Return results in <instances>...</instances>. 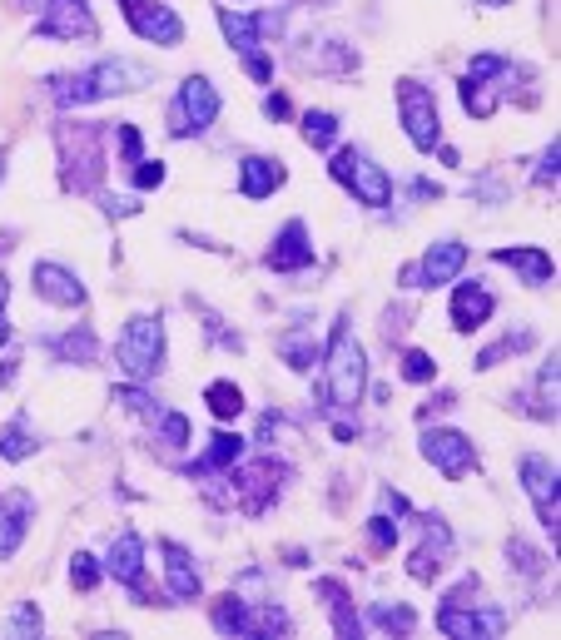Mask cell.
Instances as JSON below:
<instances>
[{
	"label": "cell",
	"mask_w": 561,
	"mask_h": 640,
	"mask_svg": "<svg viewBox=\"0 0 561 640\" xmlns=\"http://www.w3.org/2000/svg\"><path fill=\"white\" fill-rule=\"evenodd\" d=\"M164 184V164L159 159H140V169H135V189H159Z\"/></svg>",
	"instance_id": "60d3db41"
},
{
	"label": "cell",
	"mask_w": 561,
	"mask_h": 640,
	"mask_svg": "<svg viewBox=\"0 0 561 640\" xmlns=\"http://www.w3.org/2000/svg\"><path fill=\"white\" fill-rule=\"evenodd\" d=\"M398 110H403L408 139L418 144L422 154H432V149H437V139H442V125H437V100H432V90H427V85H418V80H403V85H398Z\"/></svg>",
	"instance_id": "8992f818"
},
{
	"label": "cell",
	"mask_w": 561,
	"mask_h": 640,
	"mask_svg": "<svg viewBox=\"0 0 561 640\" xmlns=\"http://www.w3.org/2000/svg\"><path fill=\"white\" fill-rule=\"evenodd\" d=\"M159 551H164V576H169V591H174L179 601H194V596H199V586H204V581H199V571H194V556H189L184 546H174V541H164Z\"/></svg>",
	"instance_id": "44dd1931"
},
{
	"label": "cell",
	"mask_w": 561,
	"mask_h": 640,
	"mask_svg": "<svg viewBox=\"0 0 561 640\" xmlns=\"http://www.w3.org/2000/svg\"><path fill=\"white\" fill-rule=\"evenodd\" d=\"M70 581H75L80 591H95V586H100V566H95V556L75 551V561H70Z\"/></svg>",
	"instance_id": "e575fe53"
},
{
	"label": "cell",
	"mask_w": 561,
	"mask_h": 640,
	"mask_svg": "<svg viewBox=\"0 0 561 640\" xmlns=\"http://www.w3.org/2000/svg\"><path fill=\"white\" fill-rule=\"evenodd\" d=\"M557 154H561V149H557V139H552V149L537 159V184H547V179L557 184Z\"/></svg>",
	"instance_id": "ee69618b"
},
{
	"label": "cell",
	"mask_w": 561,
	"mask_h": 640,
	"mask_svg": "<svg viewBox=\"0 0 561 640\" xmlns=\"http://www.w3.org/2000/svg\"><path fill=\"white\" fill-rule=\"evenodd\" d=\"M492 293L482 288V283H462L457 293H452V323L467 333V328H482L487 318H492Z\"/></svg>",
	"instance_id": "ffe728a7"
},
{
	"label": "cell",
	"mask_w": 561,
	"mask_h": 640,
	"mask_svg": "<svg viewBox=\"0 0 561 640\" xmlns=\"http://www.w3.org/2000/svg\"><path fill=\"white\" fill-rule=\"evenodd\" d=\"M333 437H338V442H353V437H358V422H333Z\"/></svg>",
	"instance_id": "bcb514c9"
},
{
	"label": "cell",
	"mask_w": 561,
	"mask_h": 640,
	"mask_svg": "<svg viewBox=\"0 0 561 640\" xmlns=\"http://www.w3.org/2000/svg\"><path fill=\"white\" fill-rule=\"evenodd\" d=\"M204 402H209V412H214L219 422H229V417L244 412V392H239L234 383H209L204 387Z\"/></svg>",
	"instance_id": "f546056e"
},
{
	"label": "cell",
	"mask_w": 561,
	"mask_h": 640,
	"mask_svg": "<svg viewBox=\"0 0 561 640\" xmlns=\"http://www.w3.org/2000/svg\"><path fill=\"white\" fill-rule=\"evenodd\" d=\"M368 536H373V546H378V551H388V546L398 541V521H393L388 512H378L373 521H368Z\"/></svg>",
	"instance_id": "74e56055"
},
{
	"label": "cell",
	"mask_w": 561,
	"mask_h": 640,
	"mask_svg": "<svg viewBox=\"0 0 561 640\" xmlns=\"http://www.w3.org/2000/svg\"><path fill=\"white\" fill-rule=\"evenodd\" d=\"M159 363H164V323H159V313L149 318H130V328H125V338H120V368L144 383V378H154L159 373Z\"/></svg>",
	"instance_id": "3957f363"
},
{
	"label": "cell",
	"mask_w": 561,
	"mask_h": 640,
	"mask_svg": "<svg viewBox=\"0 0 561 640\" xmlns=\"http://www.w3.org/2000/svg\"><path fill=\"white\" fill-rule=\"evenodd\" d=\"M120 154H125V164H140V129L135 125H120Z\"/></svg>",
	"instance_id": "7bdbcfd3"
},
{
	"label": "cell",
	"mask_w": 561,
	"mask_h": 640,
	"mask_svg": "<svg viewBox=\"0 0 561 640\" xmlns=\"http://www.w3.org/2000/svg\"><path fill=\"white\" fill-rule=\"evenodd\" d=\"M303 139H308L313 149H328V144L338 139V120H333L328 110H308V115H303Z\"/></svg>",
	"instance_id": "1f68e13d"
},
{
	"label": "cell",
	"mask_w": 561,
	"mask_h": 640,
	"mask_svg": "<svg viewBox=\"0 0 561 640\" xmlns=\"http://www.w3.org/2000/svg\"><path fill=\"white\" fill-rule=\"evenodd\" d=\"M25 526H30V497L15 492V497L0 502V561L15 556V546L25 541Z\"/></svg>",
	"instance_id": "603a6c76"
},
{
	"label": "cell",
	"mask_w": 561,
	"mask_h": 640,
	"mask_svg": "<svg viewBox=\"0 0 561 640\" xmlns=\"http://www.w3.org/2000/svg\"><path fill=\"white\" fill-rule=\"evenodd\" d=\"M318 596H323V606H328V616H333V631L343 640H358V616L348 611V591L338 586V581H318Z\"/></svg>",
	"instance_id": "4316f807"
},
{
	"label": "cell",
	"mask_w": 561,
	"mask_h": 640,
	"mask_svg": "<svg viewBox=\"0 0 561 640\" xmlns=\"http://www.w3.org/2000/svg\"><path fill=\"white\" fill-rule=\"evenodd\" d=\"M10 636H40V611L35 606H20L15 621H10Z\"/></svg>",
	"instance_id": "ab89813d"
},
{
	"label": "cell",
	"mask_w": 561,
	"mask_h": 640,
	"mask_svg": "<svg viewBox=\"0 0 561 640\" xmlns=\"http://www.w3.org/2000/svg\"><path fill=\"white\" fill-rule=\"evenodd\" d=\"M482 5H492V10H502V5H512V0H482Z\"/></svg>",
	"instance_id": "681fc988"
},
{
	"label": "cell",
	"mask_w": 561,
	"mask_h": 640,
	"mask_svg": "<svg viewBox=\"0 0 561 640\" xmlns=\"http://www.w3.org/2000/svg\"><path fill=\"white\" fill-rule=\"evenodd\" d=\"M154 422H159V437H164L169 447H184V442H189V417H179V412H159Z\"/></svg>",
	"instance_id": "836d02e7"
},
{
	"label": "cell",
	"mask_w": 561,
	"mask_h": 640,
	"mask_svg": "<svg viewBox=\"0 0 561 640\" xmlns=\"http://www.w3.org/2000/svg\"><path fill=\"white\" fill-rule=\"evenodd\" d=\"M283 184V164L279 159H264V154H249L239 164V194L244 199H269Z\"/></svg>",
	"instance_id": "d6986e66"
},
{
	"label": "cell",
	"mask_w": 561,
	"mask_h": 640,
	"mask_svg": "<svg viewBox=\"0 0 561 640\" xmlns=\"http://www.w3.org/2000/svg\"><path fill=\"white\" fill-rule=\"evenodd\" d=\"M115 402H125L130 412H140V417H159V402L140 392V387H115Z\"/></svg>",
	"instance_id": "d590c367"
},
{
	"label": "cell",
	"mask_w": 561,
	"mask_h": 640,
	"mask_svg": "<svg viewBox=\"0 0 561 640\" xmlns=\"http://www.w3.org/2000/svg\"><path fill=\"white\" fill-rule=\"evenodd\" d=\"M462 263H467V244H457V239H437L418 263L422 288H442V283H452V278L462 273Z\"/></svg>",
	"instance_id": "e0dca14e"
},
{
	"label": "cell",
	"mask_w": 561,
	"mask_h": 640,
	"mask_svg": "<svg viewBox=\"0 0 561 640\" xmlns=\"http://www.w3.org/2000/svg\"><path fill=\"white\" fill-rule=\"evenodd\" d=\"M5 298H10V283H5V278H0V308H5Z\"/></svg>",
	"instance_id": "c3c4849f"
},
{
	"label": "cell",
	"mask_w": 561,
	"mask_h": 640,
	"mask_svg": "<svg viewBox=\"0 0 561 640\" xmlns=\"http://www.w3.org/2000/svg\"><path fill=\"white\" fill-rule=\"evenodd\" d=\"M140 80H144V70L125 65V60H105V65H95V70H80V75L55 80V100H60V105H90V100H110V95L140 85Z\"/></svg>",
	"instance_id": "7a4b0ae2"
},
{
	"label": "cell",
	"mask_w": 561,
	"mask_h": 640,
	"mask_svg": "<svg viewBox=\"0 0 561 640\" xmlns=\"http://www.w3.org/2000/svg\"><path fill=\"white\" fill-rule=\"evenodd\" d=\"M110 576L115 581H125V586H140V576H144V541L135 536V531H125V536H115L110 541Z\"/></svg>",
	"instance_id": "7402d4cb"
},
{
	"label": "cell",
	"mask_w": 561,
	"mask_h": 640,
	"mask_svg": "<svg viewBox=\"0 0 561 640\" xmlns=\"http://www.w3.org/2000/svg\"><path fill=\"white\" fill-rule=\"evenodd\" d=\"M422 457H427L447 482H457V477H467V472L477 467V447H472L462 432H427V437H422Z\"/></svg>",
	"instance_id": "9c48e42d"
},
{
	"label": "cell",
	"mask_w": 561,
	"mask_h": 640,
	"mask_svg": "<svg viewBox=\"0 0 561 640\" xmlns=\"http://www.w3.org/2000/svg\"><path fill=\"white\" fill-rule=\"evenodd\" d=\"M0 343H10V323L5 318H0Z\"/></svg>",
	"instance_id": "7dc6e473"
},
{
	"label": "cell",
	"mask_w": 561,
	"mask_h": 640,
	"mask_svg": "<svg viewBox=\"0 0 561 640\" xmlns=\"http://www.w3.org/2000/svg\"><path fill=\"white\" fill-rule=\"evenodd\" d=\"M50 348H55V353H65L70 363H95V353H100V343H95V333H90L85 323H80V328H70L65 338H55Z\"/></svg>",
	"instance_id": "83f0119b"
},
{
	"label": "cell",
	"mask_w": 561,
	"mask_h": 640,
	"mask_svg": "<svg viewBox=\"0 0 561 640\" xmlns=\"http://www.w3.org/2000/svg\"><path fill=\"white\" fill-rule=\"evenodd\" d=\"M100 139H105V129H100V125H65V129H60L65 159H80V169H70L75 189H95V179H100V169H105Z\"/></svg>",
	"instance_id": "52a82bcc"
},
{
	"label": "cell",
	"mask_w": 561,
	"mask_h": 640,
	"mask_svg": "<svg viewBox=\"0 0 561 640\" xmlns=\"http://www.w3.org/2000/svg\"><path fill=\"white\" fill-rule=\"evenodd\" d=\"M30 278H35V293L45 303H60V308H80L85 303V283L70 268H60V263H35Z\"/></svg>",
	"instance_id": "5bb4252c"
},
{
	"label": "cell",
	"mask_w": 561,
	"mask_h": 640,
	"mask_svg": "<svg viewBox=\"0 0 561 640\" xmlns=\"http://www.w3.org/2000/svg\"><path fill=\"white\" fill-rule=\"evenodd\" d=\"M432 373H437V363H432L427 353H418V348L403 353V378H408V383H432Z\"/></svg>",
	"instance_id": "8d00e7d4"
},
{
	"label": "cell",
	"mask_w": 561,
	"mask_h": 640,
	"mask_svg": "<svg viewBox=\"0 0 561 640\" xmlns=\"http://www.w3.org/2000/svg\"><path fill=\"white\" fill-rule=\"evenodd\" d=\"M437 631L457 640H477V636H502L507 631V611H462V606H442L437 611Z\"/></svg>",
	"instance_id": "7c38bea8"
},
{
	"label": "cell",
	"mask_w": 561,
	"mask_h": 640,
	"mask_svg": "<svg viewBox=\"0 0 561 640\" xmlns=\"http://www.w3.org/2000/svg\"><path fill=\"white\" fill-rule=\"evenodd\" d=\"M35 35H45V40H95V15H90V5L85 0H50L45 5V15L35 20Z\"/></svg>",
	"instance_id": "ba28073f"
},
{
	"label": "cell",
	"mask_w": 561,
	"mask_h": 640,
	"mask_svg": "<svg viewBox=\"0 0 561 640\" xmlns=\"http://www.w3.org/2000/svg\"><path fill=\"white\" fill-rule=\"evenodd\" d=\"M244 70H249L259 85H269V80H274V60H269L264 50H249V55H244Z\"/></svg>",
	"instance_id": "f35d334b"
},
{
	"label": "cell",
	"mask_w": 561,
	"mask_h": 640,
	"mask_svg": "<svg viewBox=\"0 0 561 640\" xmlns=\"http://www.w3.org/2000/svg\"><path fill=\"white\" fill-rule=\"evenodd\" d=\"M35 452V442H30V432H25V417H15L10 427H0V457L5 462H25Z\"/></svg>",
	"instance_id": "4dcf8cb0"
},
{
	"label": "cell",
	"mask_w": 561,
	"mask_h": 640,
	"mask_svg": "<svg viewBox=\"0 0 561 640\" xmlns=\"http://www.w3.org/2000/svg\"><path fill=\"white\" fill-rule=\"evenodd\" d=\"M125 20L135 25L140 40H154V45H179L184 40V20L159 0H125Z\"/></svg>",
	"instance_id": "30bf717a"
},
{
	"label": "cell",
	"mask_w": 561,
	"mask_h": 640,
	"mask_svg": "<svg viewBox=\"0 0 561 640\" xmlns=\"http://www.w3.org/2000/svg\"><path fill=\"white\" fill-rule=\"evenodd\" d=\"M522 487H527V497L537 502L542 526H547V531H552V541H557V521H561V507H557V462H547V457H522Z\"/></svg>",
	"instance_id": "8fae6325"
},
{
	"label": "cell",
	"mask_w": 561,
	"mask_h": 640,
	"mask_svg": "<svg viewBox=\"0 0 561 640\" xmlns=\"http://www.w3.org/2000/svg\"><path fill=\"white\" fill-rule=\"evenodd\" d=\"M264 115H269V120H283V115H288V95H269V100H264Z\"/></svg>",
	"instance_id": "f6af8a7d"
},
{
	"label": "cell",
	"mask_w": 561,
	"mask_h": 640,
	"mask_svg": "<svg viewBox=\"0 0 561 640\" xmlns=\"http://www.w3.org/2000/svg\"><path fill=\"white\" fill-rule=\"evenodd\" d=\"M447 556H452V536H447V526H442L437 516H427V536H422V546L413 551V561H408L413 581H432V576H442Z\"/></svg>",
	"instance_id": "2e32d148"
},
{
	"label": "cell",
	"mask_w": 561,
	"mask_h": 640,
	"mask_svg": "<svg viewBox=\"0 0 561 640\" xmlns=\"http://www.w3.org/2000/svg\"><path fill=\"white\" fill-rule=\"evenodd\" d=\"M279 10H259V15H244V10H219V25H224V35H229V45L239 50V55H249V50H259L264 45V35L269 30H279Z\"/></svg>",
	"instance_id": "4fadbf2b"
},
{
	"label": "cell",
	"mask_w": 561,
	"mask_h": 640,
	"mask_svg": "<svg viewBox=\"0 0 561 640\" xmlns=\"http://www.w3.org/2000/svg\"><path fill=\"white\" fill-rule=\"evenodd\" d=\"M214 631H219V636H254L259 621H254V611H249L244 596H224V601L214 606Z\"/></svg>",
	"instance_id": "d4e9b609"
},
{
	"label": "cell",
	"mask_w": 561,
	"mask_h": 640,
	"mask_svg": "<svg viewBox=\"0 0 561 640\" xmlns=\"http://www.w3.org/2000/svg\"><path fill=\"white\" fill-rule=\"evenodd\" d=\"M279 467L274 462H259V467H249V472H234V492H239V502H244V512L259 516L269 512V502L279 497Z\"/></svg>",
	"instance_id": "9a60e30c"
},
{
	"label": "cell",
	"mask_w": 561,
	"mask_h": 640,
	"mask_svg": "<svg viewBox=\"0 0 561 640\" xmlns=\"http://www.w3.org/2000/svg\"><path fill=\"white\" fill-rule=\"evenodd\" d=\"M497 263H507V268H517L532 288H542V283H552V273H557V263L547 249H497Z\"/></svg>",
	"instance_id": "cb8c5ba5"
},
{
	"label": "cell",
	"mask_w": 561,
	"mask_h": 640,
	"mask_svg": "<svg viewBox=\"0 0 561 640\" xmlns=\"http://www.w3.org/2000/svg\"><path fill=\"white\" fill-rule=\"evenodd\" d=\"M308 263H313L308 229H303L298 219H288L283 234L274 239V249H269V268H274V273H298V268H308Z\"/></svg>",
	"instance_id": "ac0fdd59"
},
{
	"label": "cell",
	"mask_w": 561,
	"mask_h": 640,
	"mask_svg": "<svg viewBox=\"0 0 561 640\" xmlns=\"http://www.w3.org/2000/svg\"><path fill=\"white\" fill-rule=\"evenodd\" d=\"M507 561H512L522 576H542V566H547V556H542V551H532L527 541H507Z\"/></svg>",
	"instance_id": "d6a6232c"
},
{
	"label": "cell",
	"mask_w": 561,
	"mask_h": 640,
	"mask_svg": "<svg viewBox=\"0 0 561 640\" xmlns=\"http://www.w3.org/2000/svg\"><path fill=\"white\" fill-rule=\"evenodd\" d=\"M368 621H373L378 631H393V636H408V631L418 626V611H413V606H388V601H378V606L368 611Z\"/></svg>",
	"instance_id": "f1b7e54d"
},
{
	"label": "cell",
	"mask_w": 561,
	"mask_h": 640,
	"mask_svg": "<svg viewBox=\"0 0 561 640\" xmlns=\"http://www.w3.org/2000/svg\"><path fill=\"white\" fill-rule=\"evenodd\" d=\"M363 387H368L363 343L338 323L333 328V343H328V397H333V407H358L363 402Z\"/></svg>",
	"instance_id": "6da1fadb"
},
{
	"label": "cell",
	"mask_w": 561,
	"mask_h": 640,
	"mask_svg": "<svg viewBox=\"0 0 561 640\" xmlns=\"http://www.w3.org/2000/svg\"><path fill=\"white\" fill-rule=\"evenodd\" d=\"M333 179H338V184H348L368 209L393 204V179H388V169H383V164H373V159H363L358 149H338V154H333Z\"/></svg>",
	"instance_id": "277c9868"
},
{
	"label": "cell",
	"mask_w": 561,
	"mask_h": 640,
	"mask_svg": "<svg viewBox=\"0 0 561 640\" xmlns=\"http://www.w3.org/2000/svg\"><path fill=\"white\" fill-rule=\"evenodd\" d=\"M239 457H244V437H239V432H214V437H209V452H204L199 467H189V472H199V477H204V472H224V467H234Z\"/></svg>",
	"instance_id": "484cf974"
},
{
	"label": "cell",
	"mask_w": 561,
	"mask_h": 640,
	"mask_svg": "<svg viewBox=\"0 0 561 640\" xmlns=\"http://www.w3.org/2000/svg\"><path fill=\"white\" fill-rule=\"evenodd\" d=\"M214 115H219V90L204 80V75H189L184 85H179V95H174V105H169V134H204V129L214 125Z\"/></svg>",
	"instance_id": "5b68a950"
},
{
	"label": "cell",
	"mask_w": 561,
	"mask_h": 640,
	"mask_svg": "<svg viewBox=\"0 0 561 640\" xmlns=\"http://www.w3.org/2000/svg\"><path fill=\"white\" fill-rule=\"evenodd\" d=\"M283 358H288L293 368H308V363H313V348H308L303 338H283Z\"/></svg>",
	"instance_id": "b9f144b4"
},
{
	"label": "cell",
	"mask_w": 561,
	"mask_h": 640,
	"mask_svg": "<svg viewBox=\"0 0 561 640\" xmlns=\"http://www.w3.org/2000/svg\"><path fill=\"white\" fill-rule=\"evenodd\" d=\"M5 378H10V368H0V387H5Z\"/></svg>",
	"instance_id": "f907efd6"
}]
</instances>
